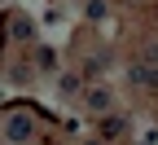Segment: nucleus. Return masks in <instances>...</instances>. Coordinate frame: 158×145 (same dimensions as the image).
<instances>
[{"instance_id": "f257e3e1", "label": "nucleus", "mask_w": 158, "mask_h": 145, "mask_svg": "<svg viewBox=\"0 0 158 145\" xmlns=\"http://www.w3.org/2000/svg\"><path fill=\"white\" fill-rule=\"evenodd\" d=\"M31 128H35V119H31V114H22V110H13V114H9V136H13L18 145L31 136Z\"/></svg>"}, {"instance_id": "f03ea898", "label": "nucleus", "mask_w": 158, "mask_h": 145, "mask_svg": "<svg viewBox=\"0 0 158 145\" xmlns=\"http://www.w3.org/2000/svg\"><path fill=\"white\" fill-rule=\"evenodd\" d=\"M123 132V119H106V128H101V136H118Z\"/></svg>"}, {"instance_id": "7ed1b4c3", "label": "nucleus", "mask_w": 158, "mask_h": 145, "mask_svg": "<svg viewBox=\"0 0 158 145\" xmlns=\"http://www.w3.org/2000/svg\"><path fill=\"white\" fill-rule=\"evenodd\" d=\"M88 106H92V110H106L110 101H106V92H92V97H88Z\"/></svg>"}]
</instances>
